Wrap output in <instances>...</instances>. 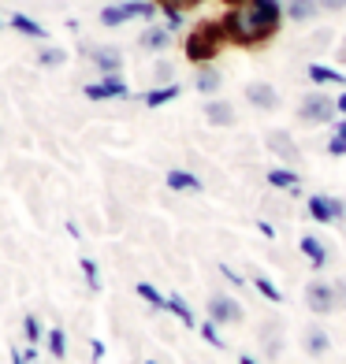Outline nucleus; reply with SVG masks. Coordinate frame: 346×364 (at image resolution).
<instances>
[{
  "label": "nucleus",
  "mask_w": 346,
  "mask_h": 364,
  "mask_svg": "<svg viewBox=\"0 0 346 364\" xmlns=\"http://www.w3.org/2000/svg\"><path fill=\"white\" fill-rule=\"evenodd\" d=\"M279 23H283L279 0H246L224 15V34L235 45H261L276 34Z\"/></svg>",
  "instance_id": "1"
},
{
  "label": "nucleus",
  "mask_w": 346,
  "mask_h": 364,
  "mask_svg": "<svg viewBox=\"0 0 346 364\" xmlns=\"http://www.w3.org/2000/svg\"><path fill=\"white\" fill-rule=\"evenodd\" d=\"M227 34H224V19H205V23H197L194 26V34L187 38V60L190 63H212L216 60V53L224 48Z\"/></svg>",
  "instance_id": "2"
},
{
  "label": "nucleus",
  "mask_w": 346,
  "mask_h": 364,
  "mask_svg": "<svg viewBox=\"0 0 346 364\" xmlns=\"http://www.w3.org/2000/svg\"><path fill=\"white\" fill-rule=\"evenodd\" d=\"M153 15H157L153 0H120V4H108L101 11V23L105 26H123L130 19H153Z\"/></svg>",
  "instance_id": "3"
},
{
  "label": "nucleus",
  "mask_w": 346,
  "mask_h": 364,
  "mask_svg": "<svg viewBox=\"0 0 346 364\" xmlns=\"http://www.w3.org/2000/svg\"><path fill=\"white\" fill-rule=\"evenodd\" d=\"M335 112H339V108H335L332 97L309 93V97H302V105H298V119H302V123H313V127H320V123H332Z\"/></svg>",
  "instance_id": "4"
},
{
  "label": "nucleus",
  "mask_w": 346,
  "mask_h": 364,
  "mask_svg": "<svg viewBox=\"0 0 346 364\" xmlns=\"http://www.w3.org/2000/svg\"><path fill=\"white\" fill-rule=\"evenodd\" d=\"M82 93H86L90 101H123L130 90H127V82L120 75H101V82H90Z\"/></svg>",
  "instance_id": "5"
},
{
  "label": "nucleus",
  "mask_w": 346,
  "mask_h": 364,
  "mask_svg": "<svg viewBox=\"0 0 346 364\" xmlns=\"http://www.w3.org/2000/svg\"><path fill=\"white\" fill-rule=\"evenodd\" d=\"M242 305L235 301V297H227V294H212L209 297V320L212 323H242Z\"/></svg>",
  "instance_id": "6"
},
{
  "label": "nucleus",
  "mask_w": 346,
  "mask_h": 364,
  "mask_svg": "<svg viewBox=\"0 0 346 364\" xmlns=\"http://www.w3.org/2000/svg\"><path fill=\"white\" fill-rule=\"evenodd\" d=\"M309 216L317 220V223H339L346 216V201H339V197H309Z\"/></svg>",
  "instance_id": "7"
},
{
  "label": "nucleus",
  "mask_w": 346,
  "mask_h": 364,
  "mask_svg": "<svg viewBox=\"0 0 346 364\" xmlns=\"http://www.w3.org/2000/svg\"><path fill=\"white\" fill-rule=\"evenodd\" d=\"M86 60H90L101 75H120V71H123V53H120V48H112V45H93V48H86Z\"/></svg>",
  "instance_id": "8"
},
{
  "label": "nucleus",
  "mask_w": 346,
  "mask_h": 364,
  "mask_svg": "<svg viewBox=\"0 0 346 364\" xmlns=\"http://www.w3.org/2000/svg\"><path fill=\"white\" fill-rule=\"evenodd\" d=\"M305 305L313 309V312H320V316H324V312H335V287L332 283H309L305 287Z\"/></svg>",
  "instance_id": "9"
},
{
  "label": "nucleus",
  "mask_w": 346,
  "mask_h": 364,
  "mask_svg": "<svg viewBox=\"0 0 346 364\" xmlns=\"http://www.w3.org/2000/svg\"><path fill=\"white\" fill-rule=\"evenodd\" d=\"M246 101H250L253 108H261V112H276L279 93H276V86H268V82H250V86H246Z\"/></svg>",
  "instance_id": "10"
},
{
  "label": "nucleus",
  "mask_w": 346,
  "mask_h": 364,
  "mask_svg": "<svg viewBox=\"0 0 346 364\" xmlns=\"http://www.w3.org/2000/svg\"><path fill=\"white\" fill-rule=\"evenodd\" d=\"M268 149L283 160V164H298L302 153H298V145H294L290 134H283V130H268Z\"/></svg>",
  "instance_id": "11"
},
{
  "label": "nucleus",
  "mask_w": 346,
  "mask_h": 364,
  "mask_svg": "<svg viewBox=\"0 0 346 364\" xmlns=\"http://www.w3.org/2000/svg\"><path fill=\"white\" fill-rule=\"evenodd\" d=\"M138 45L145 48V53H164V48L172 45V30H168V26H145L142 38H138Z\"/></svg>",
  "instance_id": "12"
},
{
  "label": "nucleus",
  "mask_w": 346,
  "mask_h": 364,
  "mask_svg": "<svg viewBox=\"0 0 346 364\" xmlns=\"http://www.w3.org/2000/svg\"><path fill=\"white\" fill-rule=\"evenodd\" d=\"M194 86H197V93L212 97V93H220L224 75H220L216 68H212V63H201V68H197V75H194Z\"/></svg>",
  "instance_id": "13"
},
{
  "label": "nucleus",
  "mask_w": 346,
  "mask_h": 364,
  "mask_svg": "<svg viewBox=\"0 0 346 364\" xmlns=\"http://www.w3.org/2000/svg\"><path fill=\"white\" fill-rule=\"evenodd\" d=\"M8 26H11V30H19L23 38H34V41H45V38H48V30H45L38 19H30L26 11H15L11 19H8Z\"/></svg>",
  "instance_id": "14"
},
{
  "label": "nucleus",
  "mask_w": 346,
  "mask_h": 364,
  "mask_svg": "<svg viewBox=\"0 0 346 364\" xmlns=\"http://www.w3.org/2000/svg\"><path fill=\"white\" fill-rule=\"evenodd\" d=\"M283 11H287V19H294V23H309L313 15L320 11V0H287Z\"/></svg>",
  "instance_id": "15"
},
{
  "label": "nucleus",
  "mask_w": 346,
  "mask_h": 364,
  "mask_svg": "<svg viewBox=\"0 0 346 364\" xmlns=\"http://www.w3.org/2000/svg\"><path fill=\"white\" fill-rule=\"evenodd\" d=\"M205 119L212 127H231V123H235V108H231L227 101H209L205 105Z\"/></svg>",
  "instance_id": "16"
},
{
  "label": "nucleus",
  "mask_w": 346,
  "mask_h": 364,
  "mask_svg": "<svg viewBox=\"0 0 346 364\" xmlns=\"http://www.w3.org/2000/svg\"><path fill=\"white\" fill-rule=\"evenodd\" d=\"M168 190H179V193H197V190H201V178L190 175V171L172 168V171H168Z\"/></svg>",
  "instance_id": "17"
},
{
  "label": "nucleus",
  "mask_w": 346,
  "mask_h": 364,
  "mask_svg": "<svg viewBox=\"0 0 346 364\" xmlns=\"http://www.w3.org/2000/svg\"><path fill=\"white\" fill-rule=\"evenodd\" d=\"M302 346H305V353H313V357H324L327 353V331H320V327H309L305 331V338H302Z\"/></svg>",
  "instance_id": "18"
},
{
  "label": "nucleus",
  "mask_w": 346,
  "mask_h": 364,
  "mask_svg": "<svg viewBox=\"0 0 346 364\" xmlns=\"http://www.w3.org/2000/svg\"><path fill=\"white\" fill-rule=\"evenodd\" d=\"M302 253L309 257L313 268H324V264H327V250H324V242H320V238H313V235H305V238H302Z\"/></svg>",
  "instance_id": "19"
},
{
  "label": "nucleus",
  "mask_w": 346,
  "mask_h": 364,
  "mask_svg": "<svg viewBox=\"0 0 346 364\" xmlns=\"http://www.w3.org/2000/svg\"><path fill=\"white\" fill-rule=\"evenodd\" d=\"M175 97H179V86H175V82H172V86H153L150 93L142 97V101H145V108H160V105H168V101H175Z\"/></svg>",
  "instance_id": "20"
},
{
  "label": "nucleus",
  "mask_w": 346,
  "mask_h": 364,
  "mask_svg": "<svg viewBox=\"0 0 346 364\" xmlns=\"http://www.w3.org/2000/svg\"><path fill=\"white\" fill-rule=\"evenodd\" d=\"M164 312H172V316H179V323H183V327H197V320H194L190 305H187L179 294H168V309H164Z\"/></svg>",
  "instance_id": "21"
},
{
  "label": "nucleus",
  "mask_w": 346,
  "mask_h": 364,
  "mask_svg": "<svg viewBox=\"0 0 346 364\" xmlns=\"http://www.w3.org/2000/svg\"><path fill=\"white\" fill-rule=\"evenodd\" d=\"M63 63H68V53L56 48V45H45L38 53V68H63Z\"/></svg>",
  "instance_id": "22"
},
{
  "label": "nucleus",
  "mask_w": 346,
  "mask_h": 364,
  "mask_svg": "<svg viewBox=\"0 0 346 364\" xmlns=\"http://www.w3.org/2000/svg\"><path fill=\"white\" fill-rule=\"evenodd\" d=\"M268 182L276 190H298V175H294L290 168H272L268 171Z\"/></svg>",
  "instance_id": "23"
},
{
  "label": "nucleus",
  "mask_w": 346,
  "mask_h": 364,
  "mask_svg": "<svg viewBox=\"0 0 346 364\" xmlns=\"http://www.w3.org/2000/svg\"><path fill=\"white\" fill-rule=\"evenodd\" d=\"M45 346H48V353H53L56 360H63V357H68V335H63L60 327H53V331L45 335Z\"/></svg>",
  "instance_id": "24"
},
{
  "label": "nucleus",
  "mask_w": 346,
  "mask_h": 364,
  "mask_svg": "<svg viewBox=\"0 0 346 364\" xmlns=\"http://www.w3.org/2000/svg\"><path fill=\"white\" fill-rule=\"evenodd\" d=\"M23 338H26V346H38V342H45V331H41V320L30 312V316H23Z\"/></svg>",
  "instance_id": "25"
},
{
  "label": "nucleus",
  "mask_w": 346,
  "mask_h": 364,
  "mask_svg": "<svg viewBox=\"0 0 346 364\" xmlns=\"http://www.w3.org/2000/svg\"><path fill=\"white\" fill-rule=\"evenodd\" d=\"M309 78H313V82H324V86H342V82H346L339 71L320 68V63H313V68H309Z\"/></svg>",
  "instance_id": "26"
},
{
  "label": "nucleus",
  "mask_w": 346,
  "mask_h": 364,
  "mask_svg": "<svg viewBox=\"0 0 346 364\" xmlns=\"http://www.w3.org/2000/svg\"><path fill=\"white\" fill-rule=\"evenodd\" d=\"M261 346H265L268 357L279 353V323H265V327H261Z\"/></svg>",
  "instance_id": "27"
},
{
  "label": "nucleus",
  "mask_w": 346,
  "mask_h": 364,
  "mask_svg": "<svg viewBox=\"0 0 346 364\" xmlns=\"http://www.w3.org/2000/svg\"><path fill=\"white\" fill-rule=\"evenodd\" d=\"M135 290H138V297H142V301H150L153 309H168V297H164L157 287H150V283H138Z\"/></svg>",
  "instance_id": "28"
},
{
  "label": "nucleus",
  "mask_w": 346,
  "mask_h": 364,
  "mask_svg": "<svg viewBox=\"0 0 346 364\" xmlns=\"http://www.w3.org/2000/svg\"><path fill=\"white\" fill-rule=\"evenodd\" d=\"M78 264H82V275H86V283H90V290H101V272H97V260H90V257H82Z\"/></svg>",
  "instance_id": "29"
},
{
  "label": "nucleus",
  "mask_w": 346,
  "mask_h": 364,
  "mask_svg": "<svg viewBox=\"0 0 346 364\" xmlns=\"http://www.w3.org/2000/svg\"><path fill=\"white\" fill-rule=\"evenodd\" d=\"M201 335H205V342L212 346V350H227V342L220 338V331H216V323H212V320L201 323Z\"/></svg>",
  "instance_id": "30"
},
{
  "label": "nucleus",
  "mask_w": 346,
  "mask_h": 364,
  "mask_svg": "<svg viewBox=\"0 0 346 364\" xmlns=\"http://www.w3.org/2000/svg\"><path fill=\"white\" fill-rule=\"evenodd\" d=\"M172 78H175V68H172L168 60H160L157 68H153V82H157V86H172Z\"/></svg>",
  "instance_id": "31"
},
{
  "label": "nucleus",
  "mask_w": 346,
  "mask_h": 364,
  "mask_svg": "<svg viewBox=\"0 0 346 364\" xmlns=\"http://www.w3.org/2000/svg\"><path fill=\"white\" fill-rule=\"evenodd\" d=\"M253 287H257L261 294H265V297H268V301H283V294H279V290H276V287L268 283V279H265V275H253Z\"/></svg>",
  "instance_id": "32"
},
{
  "label": "nucleus",
  "mask_w": 346,
  "mask_h": 364,
  "mask_svg": "<svg viewBox=\"0 0 346 364\" xmlns=\"http://www.w3.org/2000/svg\"><path fill=\"white\" fill-rule=\"evenodd\" d=\"M157 8H175V11H187V8H197L201 0H153Z\"/></svg>",
  "instance_id": "33"
},
{
  "label": "nucleus",
  "mask_w": 346,
  "mask_h": 364,
  "mask_svg": "<svg viewBox=\"0 0 346 364\" xmlns=\"http://www.w3.org/2000/svg\"><path fill=\"white\" fill-rule=\"evenodd\" d=\"M164 26H168L172 34H175V30L183 26V11H175V8H164Z\"/></svg>",
  "instance_id": "34"
},
{
  "label": "nucleus",
  "mask_w": 346,
  "mask_h": 364,
  "mask_svg": "<svg viewBox=\"0 0 346 364\" xmlns=\"http://www.w3.org/2000/svg\"><path fill=\"white\" fill-rule=\"evenodd\" d=\"M327 153H332V156H346V138H332V141H327Z\"/></svg>",
  "instance_id": "35"
},
{
  "label": "nucleus",
  "mask_w": 346,
  "mask_h": 364,
  "mask_svg": "<svg viewBox=\"0 0 346 364\" xmlns=\"http://www.w3.org/2000/svg\"><path fill=\"white\" fill-rule=\"evenodd\" d=\"M220 272H224V279H227V283H231V287H242V283H246V279H242L238 272H231V268H227V264H224V268H220Z\"/></svg>",
  "instance_id": "36"
},
{
  "label": "nucleus",
  "mask_w": 346,
  "mask_h": 364,
  "mask_svg": "<svg viewBox=\"0 0 346 364\" xmlns=\"http://www.w3.org/2000/svg\"><path fill=\"white\" fill-rule=\"evenodd\" d=\"M335 301H342V309H346V279L335 283Z\"/></svg>",
  "instance_id": "37"
},
{
  "label": "nucleus",
  "mask_w": 346,
  "mask_h": 364,
  "mask_svg": "<svg viewBox=\"0 0 346 364\" xmlns=\"http://www.w3.org/2000/svg\"><path fill=\"white\" fill-rule=\"evenodd\" d=\"M11 364H30V360H26V350H19V346H15V350H11Z\"/></svg>",
  "instance_id": "38"
},
{
  "label": "nucleus",
  "mask_w": 346,
  "mask_h": 364,
  "mask_svg": "<svg viewBox=\"0 0 346 364\" xmlns=\"http://www.w3.org/2000/svg\"><path fill=\"white\" fill-rule=\"evenodd\" d=\"M320 8H327V11H339V8H346V0H320Z\"/></svg>",
  "instance_id": "39"
},
{
  "label": "nucleus",
  "mask_w": 346,
  "mask_h": 364,
  "mask_svg": "<svg viewBox=\"0 0 346 364\" xmlns=\"http://www.w3.org/2000/svg\"><path fill=\"white\" fill-rule=\"evenodd\" d=\"M335 134H339V138H346V119H342V123L335 127Z\"/></svg>",
  "instance_id": "40"
},
{
  "label": "nucleus",
  "mask_w": 346,
  "mask_h": 364,
  "mask_svg": "<svg viewBox=\"0 0 346 364\" xmlns=\"http://www.w3.org/2000/svg\"><path fill=\"white\" fill-rule=\"evenodd\" d=\"M335 108H339V112H346V93H342L339 101H335Z\"/></svg>",
  "instance_id": "41"
},
{
  "label": "nucleus",
  "mask_w": 346,
  "mask_h": 364,
  "mask_svg": "<svg viewBox=\"0 0 346 364\" xmlns=\"http://www.w3.org/2000/svg\"><path fill=\"white\" fill-rule=\"evenodd\" d=\"M238 364H257V360H253V357H246V353H242V357H238Z\"/></svg>",
  "instance_id": "42"
},
{
  "label": "nucleus",
  "mask_w": 346,
  "mask_h": 364,
  "mask_svg": "<svg viewBox=\"0 0 346 364\" xmlns=\"http://www.w3.org/2000/svg\"><path fill=\"white\" fill-rule=\"evenodd\" d=\"M224 4H231V8H238V4H246V0H224Z\"/></svg>",
  "instance_id": "43"
},
{
  "label": "nucleus",
  "mask_w": 346,
  "mask_h": 364,
  "mask_svg": "<svg viewBox=\"0 0 346 364\" xmlns=\"http://www.w3.org/2000/svg\"><path fill=\"white\" fill-rule=\"evenodd\" d=\"M339 60H346V41H342V48H339Z\"/></svg>",
  "instance_id": "44"
},
{
  "label": "nucleus",
  "mask_w": 346,
  "mask_h": 364,
  "mask_svg": "<svg viewBox=\"0 0 346 364\" xmlns=\"http://www.w3.org/2000/svg\"><path fill=\"white\" fill-rule=\"evenodd\" d=\"M4 26H8V23H4V19H0V30H4Z\"/></svg>",
  "instance_id": "45"
},
{
  "label": "nucleus",
  "mask_w": 346,
  "mask_h": 364,
  "mask_svg": "<svg viewBox=\"0 0 346 364\" xmlns=\"http://www.w3.org/2000/svg\"><path fill=\"white\" fill-rule=\"evenodd\" d=\"M145 364H160V360H145Z\"/></svg>",
  "instance_id": "46"
}]
</instances>
